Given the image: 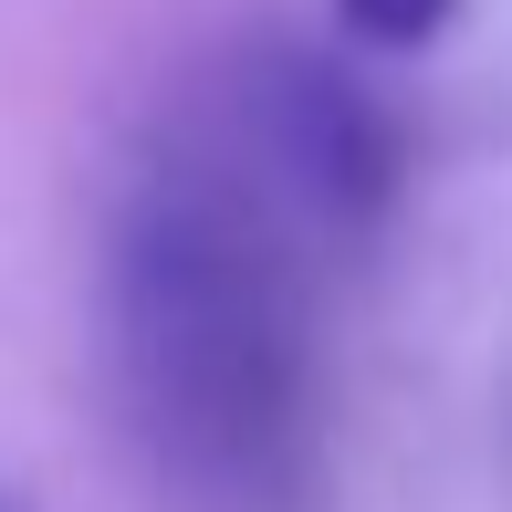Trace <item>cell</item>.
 <instances>
[{
  "label": "cell",
  "mask_w": 512,
  "mask_h": 512,
  "mask_svg": "<svg viewBox=\"0 0 512 512\" xmlns=\"http://www.w3.org/2000/svg\"><path fill=\"white\" fill-rule=\"evenodd\" d=\"M304 241L209 115L126 168L105 220V398L157 512H324L335 377Z\"/></svg>",
  "instance_id": "6da1fadb"
},
{
  "label": "cell",
  "mask_w": 512,
  "mask_h": 512,
  "mask_svg": "<svg viewBox=\"0 0 512 512\" xmlns=\"http://www.w3.org/2000/svg\"><path fill=\"white\" fill-rule=\"evenodd\" d=\"M209 126L262 168V189L314 230V241H366V230L398 209L408 178V136L387 95L345 63L304 53V42H272L230 74V95L209 105Z\"/></svg>",
  "instance_id": "7a4b0ae2"
},
{
  "label": "cell",
  "mask_w": 512,
  "mask_h": 512,
  "mask_svg": "<svg viewBox=\"0 0 512 512\" xmlns=\"http://www.w3.org/2000/svg\"><path fill=\"white\" fill-rule=\"evenodd\" d=\"M450 11L460 0H335L345 42H366V53H418V42L450 32Z\"/></svg>",
  "instance_id": "3957f363"
},
{
  "label": "cell",
  "mask_w": 512,
  "mask_h": 512,
  "mask_svg": "<svg viewBox=\"0 0 512 512\" xmlns=\"http://www.w3.org/2000/svg\"><path fill=\"white\" fill-rule=\"evenodd\" d=\"M0 512H21V502H11V492H0Z\"/></svg>",
  "instance_id": "277c9868"
}]
</instances>
